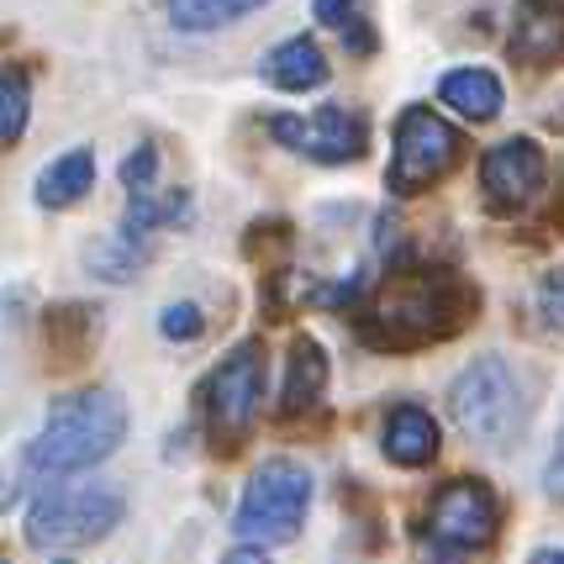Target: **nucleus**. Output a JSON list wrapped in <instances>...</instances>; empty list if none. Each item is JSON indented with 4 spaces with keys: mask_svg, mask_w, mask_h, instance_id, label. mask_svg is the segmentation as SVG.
I'll return each instance as SVG.
<instances>
[{
    "mask_svg": "<svg viewBox=\"0 0 564 564\" xmlns=\"http://www.w3.org/2000/svg\"><path fill=\"white\" fill-rule=\"evenodd\" d=\"M259 74L270 79L274 90H285V96H306V90H322L327 85V74H333V64H327V53L317 48V37H285L280 48H270V58L259 64Z\"/></svg>",
    "mask_w": 564,
    "mask_h": 564,
    "instance_id": "nucleus-15",
    "label": "nucleus"
},
{
    "mask_svg": "<svg viewBox=\"0 0 564 564\" xmlns=\"http://www.w3.org/2000/svg\"><path fill=\"white\" fill-rule=\"evenodd\" d=\"M53 564H69V560H53Z\"/></svg>",
    "mask_w": 564,
    "mask_h": 564,
    "instance_id": "nucleus-29",
    "label": "nucleus"
},
{
    "mask_svg": "<svg viewBox=\"0 0 564 564\" xmlns=\"http://www.w3.org/2000/svg\"><path fill=\"white\" fill-rule=\"evenodd\" d=\"M43 333H48L53 365L74 369V365H85V354L96 348L100 312H96V306H85V301H64V306H53L48 317H43Z\"/></svg>",
    "mask_w": 564,
    "mask_h": 564,
    "instance_id": "nucleus-16",
    "label": "nucleus"
},
{
    "mask_svg": "<svg viewBox=\"0 0 564 564\" xmlns=\"http://www.w3.org/2000/svg\"><path fill=\"white\" fill-rule=\"evenodd\" d=\"M221 564H270V549H253V543H238V549H232V554H227Z\"/></svg>",
    "mask_w": 564,
    "mask_h": 564,
    "instance_id": "nucleus-27",
    "label": "nucleus"
},
{
    "mask_svg": "<svg viewBox=\"0 0 564 564\" xmlns=\"http://www.w3.org/2000/svg\"><path fill=\"white\" fill-rule=\"evenodd\" d=\"M327 380H333V359H327L322 338L295 333L291 359H285V386H280V417L295 422V417H306V412H317L322 395H327Z\"/></svg>",
    "mask_w": 564,
    "mask_h": 564,
    "instance_id": "nucleus-13",
    "label": "nucleus"
},
{
    "mask_svg": "<svg viewBox=\"0 0 564 564\" xmlns=\"http://www.w3.org/2000/svg\"><path fill=\"white\" fill-rule=\"evenodd\" d=\"M543 496L564 501V422L554 433V448H549V465H543Z\"/></svg>",
    "mask_w": 564,
    "mask_h": 564,
    "instance_id": "nucleus-26",
    "label": "nucleus"
},
{
    "mask_svg": "<svg viewBox=\"0 0 564 564\" xmlns=\"http://www.w3.org/2000/svg\"><path fill=\"white\" fill-rule=\"evenodd\" d=\"M270 354L259 338H243L221 354L206 386H200V427H206V443L217 454H238L248 443V433L264 417V380H270Z\"/></svg>",
    "mask_w": 564,
    "mask_h": 564,
    "instance_id": "nucleus-4",
    "label": "nucleus"
},
{
    "mask_svg": "<svg viewBox=\"0 0 564 564\" xmlns=\"http://www.w3.org/2000/svg\"><path fill=\"white\" fill-rule=\"evenodd\" d=\"M465 132L454 122H443L433 106H406L395 117L391 138V164H386V191L395 200L427 196L433 185H443L448 174L465 164Z\"/></svg>",
    "mask_w": 564,
    "mask_h": 564,
    "instance_id": "nucleus-8",
    "label": "nucleus"
},
{
    "mask_svg": "<svg viewBox=\"0 0 564 564\" xmlns=\"http://www.w3.org/2000/svg\"><path fill=\"white\" fill-rule=\"evenodd\" d=\"M443 448V427L422 401H395L380 422V454L395 469H427Z\"/></svg>",
    "mask_w": 564,
    "mask_h": 564,
    "instance_id": "nucleus-12",
    "label": "nucleus"
},
{
    "mask_svg": "<svg viewBox=\"0 0 564 564\" xmlns=\"http://www.w3.org/2000/svg\"><path fill=\"white\" fill-rule=\"evenodd\" d=\"M159 333H164L170 344H196L200 333H206V312H200L196 301H170V306L159 312Z\"/></svg>",
    "mask_w": 564,
    "mask_h": 564,
    "instance_id": "nucleus-23",
    "label": "nucleus"
},
{
    "mask_svg": "<svg viewBox=\"0 0 564 564\" xmlns=\"http://www.w3.org/2000/svg\"><path fill=\"white\" fill-rule=\"evenodd\" d=\"M148 248H153V238H138V232L117 227V232H106L100 243L85 248V264H90L106 285H127V280L148 264Z\"/></svg>",
    "mask_w": 564,
    "mask_h": 564,
    "instance_id": "nucleus-19",
    "label": "nucleus"
},
{
    "mask_svg": "<svg viewBox=\"0 0 564 564\" xmlns=\"http://www.w3.org/2000/svg\"><path fill=\"white\" fill-rule=\"evenodd\" d=\"M270 0H164L170 22L180 32H217L227 22H243L253 11H264Z\"/></svg>",
    "mask_w": 564,
    "mask_h": 564,
    "instance_id": "nucleus-21",
    "label": "nucleus"
},
{
    "mask_svg": "<svg viewBox=\"0 0 564 564\" xmlns=\"http://www.w3.org/2000/svg\"><path fill=\"white\" fill-rule=\"evenodd\" d=\"M501 539V496L480 475L443 480L422 517V564H465Z\"/></svg>",
    "mask_w": 564,
    "mask_h": 564,
    "instance_id": "nucleus-3",
    "label": "nucleus"
},
{
    "mask_svg": "<svg viewBox=\"0 0 564 564\" xmlns=\"http://www.w3.org/2000/svg\"><path fill=\"white\" fill-rule=\"evenodd\" d=\"M185 217H191V191H138V196H127L122 227L138 238H153L164 227H180Z\"/></svg>",
    "mask_w": 564,
    "mask_h": 564,
    "instance_id": "nucleus-20",
    "label": "nucleus"
},
{
    "mask_svg": "<svg viewBox=\"0 0 564 564\" xmlns=\"http://www.w3.org/2000/svg\"><path fill=\"white\" fill-rule=\"evenodd\" d=\"M153 180H159V148H153V143H138V148H132V153L122 159V185H127V196H138V191H159Z\"/></svg>",
    "mask_w": 564,
    "mask_h": 564,
    "instance_id": "nucleus-25",
    "label": "nucleus"
},
{
    "mask_svg": "<svg viewBox=\"0 0 564 564\" xmlns=\"http://www.w3.org/2000/svg\"><path fill=\"white\" fill-rule=\"evenodd\" d=\"M90 191H96V148H69V153L48 159L37 170V180H32V200L43 212H69Z\"/></svg>",
    "mask_w": 564,
    "mask_h": 564,
    "instance_id": "nucleus-14",
    "label": "nucleus"
},
{
    "mask_svg": "<svg viewBox=\"0 0 564 564\" xmlns=\"http://www.w3.org/2000/svg\"><path fill=\"white\" fill-rule=\"evenodd\" d=\"M533 312H539L543 333L564 338V264H560V270H549L539 280V291H533Z\"/></svg>",
    "mask_w": 564,
    "mask_h": 564,
    "instance_id": "nucleus-24",
    "label": "nucleus"
},
{
    "mask_svg": "<svg viewBox=\"0 0 564 564\" xmlns=\"http://www.w3.org/2000/svg\"><path fill=\"white\" fill-rule=\"evenodd\" d=\"M480 317V285L443 264H401L359 301L354 333L375 354H417L459 338Z\"/></svg>",
    "mask_w": 564,
    "mask_h": 564,
    "instance_id": "nucleus-1",
    "label": "nucleus"
},
{
    "mask_svg": "<svg viewBox=\"0 0 564 564\" xmlns=\"http://www.w3.org/2000/svg\"><path fill=\"white\" fill-rule=\"evenodd\" d=\"M438 100L443 106H454L465 122L475 127H486L501 117V106H507V90H501V79H496L491 69H448L443 74V85H438Z\"/></svg>",
    "mask_w": 564,
    "mask_h": 564,
    "instance_id": "nucleus-17",
    "label": "nucleus"
},
{
    "mask_svg": "<svg viewBox=\"0 0 564 564\" xmlns=\"http://www.w3.org/2000/svg\"><path fill=\"white\" fill-rule=\"evenodd\" d=\"M127 517V496L117 486H53L26 507V543L43 554H69L111 539Z\"/></svg>",
    "mask_w": 564,
    "mask_h": 564,
    "instance_id": "nucleus-6",
    "label": "nucleus"
},
{
    "mask_svg": "<svg viewBox=\"0 0 564 564\" xmlns=\"http://www.w3.org/2000/svg\"><path fill=\"white\" fill-rule=\"evenodd\" d=\"M26 117H32V79L22 64L0 69V143L17 148L26 138Z\"/></svg>",
    "mask_w": 564,
    "mask_h": 564,
    "instance_id": "nucleus-22",
    "label": "nucleus"
},
{
    "mask_svg": "<svg viewBox=\"0 0 564 564\" xmlns=\"http://www.w3.org/2000/svg\"><path fill=\"white\" fill-rule=\"evenodd\" d=\"M543 180H549V159H543L539 138H507V143L486 148L480 159V191L496 217H517L539 200Z\"/></svg>",
    "mask_w": 564,
    "mask_h": 564,
    "instance_id": "nucleus-10",
    "label": "nucleus"
},
{
    "mask_svg": "<svg viewBox=\"0 0 564 564\" xmlns=\"http://www.w3.org/2000/svg\"><path fill=\"white\" fill-rule=\"evenodd\" d=\"M317 22L348 48V58H375L380 53V26H375V11L369 0H312Z\"/></svg>",
    "mask_w": 564,
    "mask_h": 564,
    "instance_id": "nucleus-18",
    "label": "nucleus"
},
{
    "mask_svg": "<svg viewBox=\"0 0 564 564\" xmlns=\"http://www.w3.org/2000/svg\"><path fill=\"white\" fill-rule=\"evenodd\" d=\"M448 417L459 422V433L486 448H507L522 427V380L501 354L469 359L448 380Z\"/></svg>",
    "mask_w": 564,
    "mask_h": 564,
    "instance_id": "nucleus-7",
    "label": "nucleus"
},
{
    "mask_svg": "<svg viewBox=\"0 0 564 564\" xmlns=\"http://www.w3.org/2000/svg\"><path fill=\"white\" fill-rule=\"evenodd\" d=\"M127 438V401L111 386L58 395L43 427L22 448V486H64L69 475L106 465ZM22 496V491H17Z\"/></svg>",
    "mask_w": 564,
    "mask_h": 564,
    "instance_id": "nucleus-2",
    "label": "nucleus"
},
{
    "mask_svg": "<svg viewBox=\"0 0 564 564\" xmlns=\"http://www.w3.org/2000/svg\"><path fill=\"white\" fill-rule=\"evenodd\" d=\"M528 564H564V549L543 543V549H533V554H528Z\"/></svg>",
    "mask_w": 564,
    "mask_h": 564,
    "instance_id": "nucleus-28",
    "label": "nucleus"
},
{
    "mask_svg": "<svg viewBox=\"0 0 564 564\" xmlns=\"http://www.w3.org/2000/svg\"><path fill=\"white\" fill-rule=\"evenodd\" d=\"M306 512H312V469L291 454H274L248 475L232 512V533L253 549H280L306 528Z\"/></svg>",
    "mask_w": 564,
    "mask_h": 564,
    "instance_id": "nucleus-5",
    "label": "nucleus"
},
{
    "mask_svg": "<svg viewBox=\"0 0 564 564\" xmlns=\"http://www.w3.org/2000/svg\"><path fill=\"white\" fill-rule=\"evenodd\" d=\"M270 138L280 148H291L312 164H359L369 148V122L354 111V106H317L312 117H270Z\"/></svg>",
    "mask_w": 564,
    "mask_h": 564,
    "instance_id": "nucleus-9",
    "label": "nucleus"
},
{
    "mask_svg": "<svg viewBox=\"0 0 564 564\" xmlns=\"http://www.w3.org/2000/svg\"><path fill=\"white\" fill-rule=\"evenodd\" d=\"M507 58L522 69H560L564 64V0H517Z\"/></svg>",
    "mask_w": 564,
    "mask_h": 564,
    "instance_id": "nucleus-11",
    "label": "nucleus"
}]
</instances>
